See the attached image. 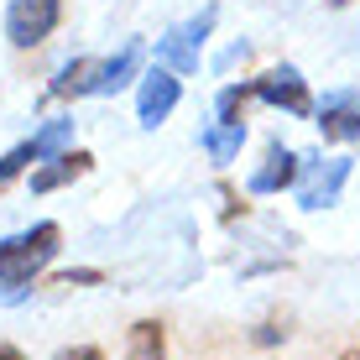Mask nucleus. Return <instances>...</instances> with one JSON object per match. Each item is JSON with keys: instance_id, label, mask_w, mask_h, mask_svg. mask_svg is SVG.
Returning <instances> with one entry per match:
<instances>
[{"instance_id": "nucleus-14", "label": "nucleus", "mask_w": 360, "mask_h": 360, "mask_svg": "<svg viewBox=\"0 0 360 360\" xmlns=\"http://www.w3.org/2000/svg\"><path fill=\"white\" fill-rule=\"evenodd\" d=\"M126 360H167V329L162 319H136L126 334Z\"/></svg>"}, {"instance_id": "nucleus-15", "label": "nucleus", "mask_w": 360, "mask_h": 360, "mask_svg": "<svg viewBox=\"0 0 360 360\" xmlns=\"http://www.w3.org/2000/svg\"><path fill=\"white\" fill-rule=\"evenodd\" d=\"M256 99V84H225L219 89V99H214V120H245V105Z\"/></svg>"}, {"instance_id": "nucleus-12", "label": "nucleus", "mask_w": 360, "mask_h": 360, "mask_svg": "<svg viewBox=\"0 0 360 360\" xmlns=\"http://www.w3.org/2000/svg\"><path fill=\"white\" fill-rule=\"evenodd\" d=\"M198 146H204V157L214 167H230L235 157H240V146H245V120H209L204 131H198Z\"/></svg>"}, {"instance_id": "nucleus-5", "label": "nucleus", "mask_w": 360, "mask_h": 360, "mask_svg": "<svg viewBox=\"0 0 360 360\" xmlns=\"http://www.w3.org/2000/svg\"><path fill=\"white\" fill-rule=\"evenodd\" d=\"M350 167H355V157H314V162L303 167V178H297V204L303 209L340 204L345 183H350Z\"/></svg>"}, {"instance_id": "nucleus-3", "label": "nucleus", "mask_w": 360, "mask_h": 360, "mask_svg": "<svg viewBox=\"0 0 360 360\" xmlns=\"http://www.w3.org/2000/svg\"><path fill=\"white\" fill-rule=\"evenodd\" d=\"M58 21H63V0H11L6 6V42L16 53H32V47H42L58 32Z\"/></svg>"}, {"instance_id": "nucleus-21", "label": "nucleus", "mask_w": 360, "mask_h": 360, "mask_svg": "<svg viewBox=\"0 0 360 360\" xmlns=\"http://www.w3.org/2000/svg\"><path fill=\"white\" fill-rule=\"evenodd\" d=\"M0 360H27V355H21L16 345H0Z\"/></svg>"}, {"instance_id": "nucleus-1", "label": "nucleus", "mask_w": 360, "mask_h": 360, "mask_svg": "<svg viewBox=\"0 0 360 360\" xmlns=\"http://www.w3.org/2000/svg\"><path fill=\"white\" fill-rule=\"evenodd\" d=\"M58 251H63V230L53 219H42L21 235H6L0 240V303H21L32 282L58 262Z\"/></svg>"}, {"instance_id": "nucleus-19", "label": "nucleus", "mask_w": 360, "mask_h": 360, "mask_svg": "<svg viewBox=\"0 0 360 360\" xmlns=\"http://www.w3.org/2000/svg\"><path fill=\"white\" fill-rule=\"evenodd\" d=\"M235 63H251V42H235L225 58H219V73H230Z\"/></svg>"}, {"instance_id": "nucleus-2", "label": "nucleus", "mask_w": 360, "mask_h": 360, "mask_svg": "<svg viewBox=\"0 0 360 360\" xmlns=\"http://www.w3.org/2000/svg\"><path fill=\"white\" fill-rule=\"evenodd\" d=\"M214 21H219V11L214 6H204L198 16L188 21H178L167 37H157V63L172 68V73H198V53H204V42H209V32H214Z\"/></svg>"}, {"instance_id": "nucleus-16", "label": "nucleus", "mask_w": 360, "mask_h": 360, "mask_svg": "<svg viewBox=\"0 0 360 360\" xmlns=\"http://www.w3.org/2000/svg\"><path fill=\"white\" fill-rule=\"evenodd\" d=\"M105 282V271L99 266H73V271H58L53 282H47V292H73V288H99Z\"/></svg>"}, {"instance_id": "nucleus-7", "label": "nucleus", "mask_w": 360, "mask_h": 360, "mask_svg": "<svg viewBox=\"0 0 360 360\" xmlns=\"http://www.w3.org/2000/svg\"><path fill=\"white\" fill-rule=\"evenodd\" d=\"M256 84V99L271 110H288V115H314V94H308V79L297 73L292 63H277V68H266L262 79H251Z\"/></svg>"}, {"instance_id": "nucleus-17", "label": "nucleus", "mask_w": 360, "mask_h": 360, "mask_svg": "<svg viewBox=\"0 0 360 360\" xmlns=\"http://www.w3.org/2000/svg\"><path fill=\"white\" fill-rule=\"evenodd\" d=\"M288 324H292V319H288V314H266V319H262V324H256V334H251V340H256V345H262V350H271V345H282V340H288V334H292Z\"/></svg>"}, {"instance_id": "nucleus-18", "label": "nucleus", "mask_w": 360, "mask_h": 360, "mask_svg": "<svg viewBox=\"0 0 360 360\" xmlns=\"http://www.w3.org/2000/svg\"><path fill=\"white\" fill-rule=\"evenodd\" d=\"M214 198H219V225H240V219H245V198L235 193L230 183H219Z\"/></svg>"}, {"instance_id": "nucleus-4", "label": "nucleus", "mask_w": 360, "mask_h": 360, "mask_svg": "<svg viewBox=\"0 0 360 360\" xmlns=\"http://www.w3.org/2000/svg\"><path fill=\"white\" fill-rule=\"evenodd\" d=\"M68 141H73V120H47V126L32 136V141H16L6 157H0V188H11V183H16L32 162H47V157H58Z\"/></svg>"}, {"instance_id": "nucleus-13", "label": "nucleus", "mask_w": 360, "mask_h": 360, "mask_svg": "<svg viewBox=\"0 0 360 360\" xmlns=\"http://www.w3.org/2000/svg\"><path fill=\"white\" fill-rule=\"evenodd\" d=\"M131 79H141V42H126L115 58H105V63H99V84H94V94H120Z\"/></svg>"}, {"instance_id": "nucleus-10", "label": "nucleus", "mask_w": 360, "mask_h": 360, "mask_svg": "<svg viewBox=\"0 0 360 360\" xmlns=\"http://www.w3.org/2000/svg\"><path fill=\"white\" fill-rule=\"evenodd\" d=\"M319 131L324 141H360V89H334L319 105Z\"/></svg>"}, {"instance_id": "nucleus-9", "label": "nucleus", "mask_w": 360, "mask_h": 360, "mask_svg": "<svg viewBox=\"0 0 360 360\" xmlns=\"http://www.w3.org/2000/svg\"><path fill=\"white\" fill-rule=\"evenodd\" d=\"M297 178H303V157L292 152V146L271 141L266 157L256 162L251 172V193H282V188H297Z\"/></svg>"}, {"instance_id": "nucleus-6", "label": "nucleus", "mask_w": 360, "mask_h": 360, "mask_svg": "<svg viewBox=\"0 0 360 360\" xmlns=\"http://www.w3.org/2000/svg\"><path fill=\"white\" fill-rule=\"evenodd\" d=\"M178 99H183V73H172L162 63L152 73H141V89H136V120H141V131H157L178 110Z\"/></svg>"}, {"instance_id": "nucleus-22", "label": "nucleus", "mask_w": 360, "mask_h": 360, "mask_svg": "<svg viewBox=\"0 0 360 360\" xmlns=\"http://www.w3.org/2000/svg\"><path fill=\"white\" fill-rule=\"evenodd\" d=\"M340 360H360V345H355V350H345V355H340Z\"/></svg>"}, {"instance_id": "nucleus-23", "label": "nucleus", "mask_w": 360, "mask_h": 360, "mask_svg": "<svg viewBox=\"0 0 360 360\" xmlns=\"http://www.w3.org/2000/svg\"><path fill=\"white\" fill-rule=\"evenodd\" d=\"M324 6H334V11H345V6H350V0H324Z\"/></svg>"}, {"instance_id": "nucleus-11", "label": "nucleus", "mask_w": 360, "mask_h": 360, "mask_svg": "<svg viewBox=\"0 0 360 360\" xmlns=\"http://www.w3.org/2000/svg\"><path fill=\"white\" fill-rule=\"evenodd\" d=\"M94 84H99V58H68V63L47 79L42 99L47 105H73V99L94 94Z\"/></svg>"}, {"instance_id": "nucleus-20", "label": "nucleus", "mask_w": 360, "mask_h": 360, "mask_svg": "<svg viewBox=\"0 0 360 360\" xmlns=\"http://www.w3.org/2000/svg\"><path fill=\"white\" fill-rule=\"evenodd\" d=\"M58 360H105V350H99V345H73V350H63Z\"/></svg>"}, {"instance_id": "nucleus-8", "label": "nucleus", "mask_w": 360, "mask_h": 360, "mask_svg": "<svg viewBox=\"0 0 360 360\" xmlns=\"http://www.w3.org/2000/svg\"><path fill=\"white\" fill-rule=\"evenodd\" d=\"M89 172H94V157L84 152V146H63L58 157L37 162V172H32V193H58V188H68V183L89 178Z\"/></svg>"}]
</instances>
